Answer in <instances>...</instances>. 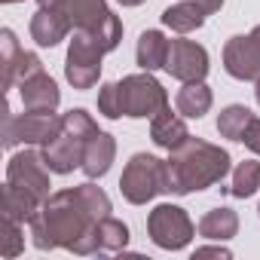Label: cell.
Masks as SVG:
<instances>
[{
    "instance_id": "cell-24",
    "label": "cell",
    "mask_w": 260,
    "mask_h": 260,
    "mask_svg": "<svg viewBox=\"0 0 260 260\" xmlns=\"http://www.w3.org/2000/svg\"><path fill=\"white\" fill-rule=\"evenodd\" d=\"M25 251V236H22V223L0 214V257H19Z\"/></svg>"
},
{
    "instance_id": "cell-10",
    "label": "cell",
    "mask_w": 260,
    "mask_h": 260,
    "mask_svg": "<svg viewBox=\"0 0 260 260\" xmlns=\"http://www.w3.org/2000/svg\"><path fill=\"white\" fill-rule=\"evenodd\" d=\"M166 71L181 80V83H199L208 74V52L205 46L193 43V40H172L169 43V58H166Z\"/></svg>"
},
{
    "instance_id": "cell-34",
    "label": "cell",
    "mask_w": 260,
    "mask_h": 260,
    "mask_svg": "<svg viewBox=\"0 0 260 260\" xmlns=\"http://www.w3.org/2000/svg\"><path fill=\"white\" fill-rule=\"evenodd\" d=\"M122 7H138V4H144V0H119Z\"/></svg>"
},
{
    "instance_id": "cell-36",
    "label": "cell",
    "mask_w": 260,
    "mask_h": 260,
    "mask_svg": "<svg viewBox=\"0 0 260 260\" xmlns=\"http://www.w3.org/2000/svg\"><path fill=\"white\" fill-rule=\"evenodd\" d=\"M4 4H22V0H4Z\"/></svg>"
},
{
    "instance_id": "cell-17",
    "label": "cell",
    "mask_w": 260,
    "mask_h": 260,
    "mask_svg": "<svg viewBox=\"0 0 260 260\" xmlns=\"http://www.w3.org/2000/svg\"><path fill=\"white\" fill-rule=\"evenodd\" d=\"M239 233V214L233 208H211L205 211V217L199 220V236L211 239V242H226Z\"/></svg>"
},
{
    "instance_id": "cell-37",
    "label": "cell",
    "mask_w": 260,
    "mask_h": 260,
    "mask_svg": "<svg viewBox=\"0 0 260 260\" xmlns=\"http://www.w3.org/2000/svg\"><path fill=\"white\" fill-rule=\"evenodd\" d=\"M257 214H260V208H257Z\"/></svg>"
},
{
    "instance_id": "cell-2",
    "label": "cell",
    "mask_w": 260,
    "mask_h": 260,
    "mask_svg": "<svg viewBox=\"0 0 260 260\" xmlns=\"http://www.w3.org/2000/svg\"><path fill=\"white\" fill-rule=\"evenodd\" d=\"M169 153V193L175 196L208 190L230 175V153L202 138H187Z\"/></svg>"
},
{
    "instance_id": "cell-30",
    "label": "cell",
    "mask_w": 260,
    "mask_h": 260,
    "mask_svg": "<svg viewBox=\"0 0 260 260\" xmlns=\"http://www.w3.org/2000/svg\"><path fill=\"white\" fill-rule=\"evenodd\" d=\"M242 144H245L251 153H257V156H260V116H254V119H251V125L245 128Z\"/></svg>"
},
{
    "instance_id": "cell-27",
    "label": "cell",
    "mask_w": 260,
    "mask_h": 260,
    "mask_svg": "<svg viewBox=\"0 0 260 260\" xmlns=\"http://www.w3.org/2000/svg\"><path fill=\"white\" fill-rule=\"evenodd\" d=\"M61 125H64V132H71V135H77V138H83V141H89V138H95L101 128L95 125V119L86 113V110H68L64 116H61Z\"/></svg>"
},
{
    "instance_id": "cell-7",
    "label": "cell",
    "mask_w": 260,
    "mask_h": 260,
    "mask_svg": "<svg viewBox=\"0 0 260 260\" xmlns=\"http://www.w3.org/2000/svg\"><path fill=\"white\" fill-rule=\"evenodd\" d=\"M147 233L153 239V245L166 248V251H181L190 245V239L196 236V226L190 220V214L181 205H156L147 214Z\"/></svg>"
},
{
    "instance_id": "cell-25",
    "label": "cell",
    "mask_w": 260,
    "mask_h": 260,
    "mask_svg": "<svg viewBox=\"0 0 260 260\" xmlns=\"http://www.w3.org/2000/svg\"><path fill=\"white\" fill-rule=\"evenodd\" d=\"M98 236H101V251H122L128 245V226L110 214L98 220Z\"/></svg>"
},
{
    "instance_id": "cell-4",
    "label": "cell",
    "mask_w": 260,
    "mask_h": 260,
    "mask_svg": "<svg viewBox=\"0 0 260 260\" xmlns=\"http://www.w3.org/2000/svg\"><path fill=\"white\" fill-rule=\"evenodd\" d=\"M119 193L132 205H147L153 196L169 193V162L150 153H135L122 169Z\"/></svg>"
},
{
    "instance_id": "cell-16",
    "label": "cell",
    "mask_w": 260,
    "mask_h": 260,
    "mask_svg": "<svg viewBox=\"0 0 260 260\" xmlns=\"http://www.w3.org/2000/svg\"><path fill=\"white\" fill-rule=\"evenodd\" d=\"M68 31H71V25L64 22V16H58L49 7H40L34 13V19H31V40L37 46H49L52 49V46H58L68 37Z\"/></svg>"
},
{
    "instance_id": "cell-6",
    "label": "cell",
    "mask_w": 260,
    "mask_h": 260,
    "mask_svg": "<svg viewBox=\"0 0 260 260\" xmlns=\"http://www.w3.org/2000/svg\"><path fill=\"white\" fill-rule=\"evenodd\" d=\"M61 116L55 113H37L25 110L22 116H13L10 107H4V147L13 150L16 144H49L61 132Z\"/></svg>"
},
{
    "instance_id": "cell-14",
    "label": "cell",
    "mask_w": 260,
    "mask_h": 260,
    "mask_svg": "<svg viewBox=\"0 0 260 260\" xmlns=\"http://www.w3.org/2000/svg\"><path fill=\"white\" fill-rule=\"evenodd\" d=\"M113 156H116V141H113V135H107V132H98L95 138H89L86 141V153H83V175L92 181V178H101V175H107L110 172V166H113Z\"/></svg>"
},
{
    "instance_id": "cell-23",
    "label": "cell",
    "mask_w": 260,
    "mask_h": 260,
    "mask_svg": "<svg viewBox=\"0 0 260 260\" xmlns=\"http://www.w3.org/2000/svg\"><path fill=\"white\" fill-rule=\"evenodd\" d=\"M257 187H260V162H257V159H245V162H239L236 172H233L230 196H236V199H248V196L257 193Z\"/></svg>"
},
{
    "instance_id": "cell-1",
    "label": "cell",
    "mask_w": 260,
    "mask_h": 260,
    "mask_svg": "<svg viewBox=\"0 0 260 260\" xmlns=\"http://www.w3.org/2000/svg\"><path fill=\"white\" fill-rule=\"evenodd\" d=\"M95 223H98L95 214L83 205L77 190H61L52 193L31 217V239L40 251H52V248L71 251Z\"/></svg>"
},
{
    "instance_id": "cell-19",
    "label": "cell",
    "mask_w": 260,
    "mask_h": 260,
    "mask_svg": "<svg viewBox=\"0 0 260 260\" xmlns=\"http://www.w3.org/2000/svg\"><path fill=\"white\" fill-rule=\"evenodd\" d=\"M175 107L181 116H190V119H202L208 110H211V89L199 80V83H184V89L178 92L175 98Z\"/></svg>"
},
{
    "instance_id": "cell-32",
    "label": "cell",
    "mask_w": 260,
    "mask_h": 260,
    "mask_svg": "<svg viewBox=\"0 0 260 260\" xmlns=\"http://www.w3.org/2000/svg\"><path fill=\"white\" fill-rule=\"evenodd\" d=\"M190 4H196L205 16H211V13H217V10L223 7V0H190Z\"/></svg>"
},
{
    "instance_id": "cell-8",
    "label": "cell",
    "mask_w": 260,
    "mask_h": 260,
    "mask_svg": "<svg viewBox=\"0 0 260 260\" xmlns=\"http://www.w3.org/2000/svg\"><path fill=\"white\" fill-rule=\"evenodd\" d=\"M101 58H104V49L95 43V37L86 31H74V40H71L68 58H64L68 83L74 89H92L101 77Z\"/></svg>"
},
{
    "instance_id": "cell-33",
    "label": "cell",
    "mask_w": 260,
    "mask_h": 260,
    "mask_svg": "<svg viewBox=\"0 0 260 260\" xmlns=\"http://www.w3.org/2000/svg\"><path fill=\"white\" fill-rule=\"evenodd\" d=\"M254 98H257V104H260V77L254 80Z\"/></svg>"
},
{
    "instance_id": "cell-11",
    "label": "cell",
    "mask_w": 260,
    "mask_h": 260,
    "mask_svg": "<svg viewBox=\"0 0 260 260\" xmlns=\"http://www.w3.org/2000/svg\"><path fill=\"white\" fill-rule=\"evenodd\" d=\"M223 68L236 80H257L260 77V43L251 34L230 37L223 46Z\"/></svg>"
},
{
    "instance_id": "cell-21",
    "label": "cell",
    "mask_w": 260,
    "mask_h": 260,
    "mask_svg": "<svg viewBox=\"0 0 260 260\" xmlns=\"http://www.w3.org/2000/svg\"><path fill=\"white\" fill-rule=\"evenodd\" d=\"M202 22H205V13L196 4H190V0H181V4H175L162 13V25L178 34H190V31L202 28Z\"/></svg>"
},
{
    "instance_id": "cell-15",
    "label": "cell",
    "mask_w": 260,
    "mask_h": 260,
    "mask_svg": "<svg viewBox=\"0 0 260 260\" xmlns=\"http://www.w3.org/2000/svg\"><path fill=\"white\" fill-rule=\"evenodd\" d=\"M150 138H153L156 147L175 150L178 144H184V141L190 138V132H187V122H184L178 113H172L169 107H162V110L150 119Z\"/></svg>"
},
{
    "instance_id": "cell-35",
    "label": "cell",
    "mask_w": 260,
    "mask_h": 260,
    "mask_svg": "<svg viewBox=\"0 0 260 260\" xmlns=\"http://www.w3.org/2000/svg\"><path fill=\"white\" fill-rule=\"evenodd\" d=\"M251 37H254V40H257V43H260V25H257V28H254V31H251Z\"/></svg>"
},
{
    "instance_id": "cell-5",
    "label": "cell",
    "mask_w": 260,
    "mask_h": 260,
    "mask_svg": "<svg viewBox=\"0 0 260 260\" xmlns=\"http://www.w3.org/2000/svg\"><path fill=\"white\" fill-rule=\"evenodd\" d=\"M116 95H119L122 116H132V119H147V116L153 119L162 107H169V95L150 71L122 77L116 83Z\"/></svg>"
},
{
    "instance_id": "cell-28",
    "label": "cell",
    "mask_w": 260,
    "mask_h": 260,
    "mask_svg": "<svg viewBox=\"0 0 260 260\" xmlns=\"http://www.w3.org/2000/svg\"><path fill=\"white\" fill-rule=\"evenodd\" d=\"M77 190V196L83 199V205L95 214V220H101V217H107L110 214V199H107V193L101 190V187H95V184H80V187H74Z\"/></svg>"
},
{
    "instance_id": "cell-13",
    "label": "cell",
    "mask_w": 260,
    "mask_h": 260,
    "mask_svg": "<svg viewBox=\"0 0 260 260\" xmlns=\"http://www.w3.org/2000/svg\"><path fill=\"white\" fill-rule=\"evenodd\" d=\"M19 95H22L25 110H37V113H55V107L61 101V92H58L55 80L46 71H40L31 80L19 83Z\"/></svg>"
},
{
    "instance_id": "cell-22",
    "label": "cell",
    "mask_w": 260,
    "mask_h": 260,
    "mask_svg": "<svg viewBox=\"0 0 260 260\" xmlns=\"http://www.w3.org/2000/svg\"><path fill=\"white\" fill-rule=\"evenodd\" d=\"M251 119H254V113H251L245 104H230V107H223L220 116H217V132H220V138L242 141V138H245V128L251 125Z\"/></svg>"
},
{
    "instance_id": "cell-12",
    "label": "cell",
    "mask_w": 260,
    "mask_h": 260,
    "mask_svg": "<svg viewBox=\"0 0 260 260\" xmlns=\"http://www.w3.org/2000/svg\"><path fill=\"white\" fill-rule=\"evenodd\" d=\"M40 153H43V159H46L49 172H55V175H68V172H74V169H80V166H83L86 141L61 128V132H58L49 144H43V150H40Z\"/></svg>"
},
{
    "instance_id": "cell-26",
    "label": "cell",
    "mask_w": 260,
    "mask_h": 260,
    "mask_svg": "<svg viewBox=\"0 0 260 260\" xmlns=\"http://www.w3.org/2000/svg\"><path fill=\"white\" fill-rule=\"evenodd\" d=\"M43 71V61L34 55V52H19V58H16V64H13V71L4 77V89H13L16 83H25V80H31L34 74H40Z\"/></svg>"
},
{
    "instance_id": "cell-29",
    "label": "cell",
    "mask_w": 260,
    "mask_h": 260,
    "mask_svg": "<svg viewBox=\"0 0 260 260\" xmlns=\"http://www.w3.org/2000/svg\"><path fill=\"white\" fill-rule=\"evenodd\" d=\"M98 110L107 116V119H119L122 110H119V95H116V83H104L98 89Z\"/></svg>"
},
{
    "instance_id": "cell-3",
    "label": "cell",
    "mask_w": 260,
    "mask_h": 260,
    "mask_svg": "<svg viewBox=\"0 0 260 260\" xmlns=\"http://www.w3.org/2000/svg\"><path fill=\"white\" fill-rule=\"evenodd\" d=\"M37 4L64 16L71 31L92 34L104 52H113L122 40V22L110 13V7L104 0H37Z\"/></svg>"
},
{
    "instance_id": "cell-20",
    "label": "cell",
    "mask_w": 260,
    "mask_h": 260,
    "mask_svg": "<svg viewBox=\"0 0 260 260\" xmlns=\"http://www.w3.org/2000/svg\"><path fill=\"white\" fill-rule=\"evenodd\" d=\"M40 205H43V202H40L34 193L19 190V187H13V184L4 187V214H7V217H13V220H19V223H31V217L37 214Z\"/></svg>"
},
{
    "instance_id": "cell-31",
    "label": "cell",
    "mask_w": 260,
    "mask_h": 260,
    "mask_svg": "<svg viewBox=\"0 0 260 260\" xmlns=\"http://www.w3.org/2000/svg\"><path fill=\"white\" fill-rule=\"evenodd\" d=\"M193 257H230V251L226 248H220V245H208V248H196V254Z\"/></svg>"
},
{
    "instance_id": "cell-9",
    "label": "cell",
    "mask_w": 260,
    "mask_h": 260,
    "mask_svg": "<svg viewBox=\"0 0 260 260\" xmlns=\"http://www.w3.org/2000/svg\"><path fill=\"white\" fill-rule=\"evenodd\" d=\"M7 184L19 187V190H28L34 193L40 202H46L52 193H49V166L43 159V153L37 150H22L16 156H10V166H7Z\"/></svg>"
},
{
    "instance_id": "cell-18",
    "label": "cell",
    "mask_w": 260,
    "mask_h": 260,
    "mask_svg": "<svg viewBox=\"0 0 260 260\" xmlns=\"http://www.w3.org/2000/svg\"><path fill=\"white\" fill-rule=\"evenodd\" d=\"M169 43H172V40H166L159 31H144V34L138 37V49H135V58H138L141 71H150V74H153V71L166 68Z\"/></svg>"
}]
</instances>
